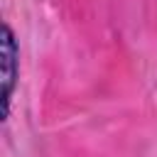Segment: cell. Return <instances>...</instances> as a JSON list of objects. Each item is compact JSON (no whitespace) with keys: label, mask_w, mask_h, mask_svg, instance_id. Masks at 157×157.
<instances>
[{"label":"cell","mask_w":157,"mask_h":157,"mask_svg":"<svg viewBox=\"0 0 157 157\" xmlns=\"http://www.w3.org/2000/svg\"><path fill=\"white\" fill-rule=\"evenodd\" d=\"M0 69H2V115H10V101H12V91H15V81H17V42L15 34L10 29V25H2V39H0Z\"/></svg>","instance_id":"1"}]
</instances>
